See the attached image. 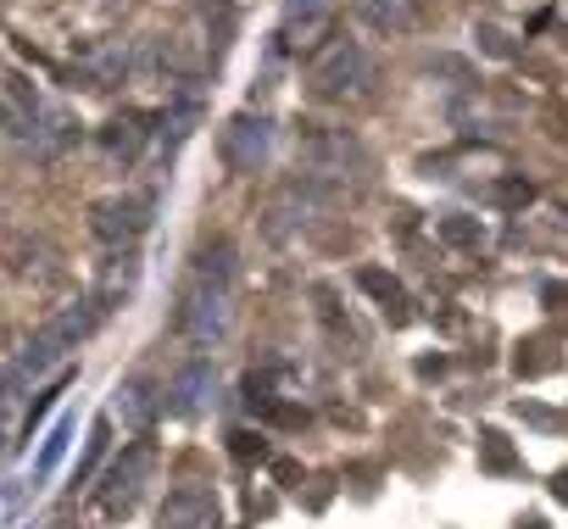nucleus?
<instances>
[{
    "label": "nucleus",
    "mask_w": 568,
    "mask_h": 529,
    "mask_svg": "<svg viewBox=\"0 0 568 529\" xmlns=\"http://www.w3.org/2000/svg\"><path fill=\"white\" fill-rule=\"evenodd\" d=\"M145 228H151V201L134 195V190L101 195V201L90 206V234L106 240V245H134Z\"/></svg>",
    "instance_id": "nucleus-5"
},
{
    "label": "nucleus",
    "mask_w": 568,
    "mask_h": 529,
    "mask_svg": "<svg viewBox=\"0 0 568 529\" xmlns=\"http://www.w3.org/2000/svg\"><path fill=\"white\" fill-rule=\"evenodd\" d=\"M212 390H217V368H212L206 357H190V363L173 374V385H168L162 407H168L173 418H195V413L212 401Z\"/></svg>",
    "instance_id": "nucleus-10"
},
{
    "label": "nucleus",
    "mask_w": 568,
    "mask_h": 529,
    "mask_svg": "<svg viewBox=\"0 0 568 529\" xmlns=\"http://www.w3.org/2000/svg\"><path fill=\"white\" fill-rule=\"evenodd\" d=\"M101 313H106L101 302H73V307H62L57 318H45L40 335H34L18 357L0 363V413L18 407L23 396H34V385H40L51 368H62L68 352H79V340L101 324Z\"/></svg>",
    "instance_id": "nucleus-2"
},
{
    "label": "nucleus",
    "mask_w": 568,
    "mask_h": 529,
    "mask_svg": "<svg viewBox=\"0 0 568 529\" xmlns=\"http://www.w3.org/2000/svg\"><path fill=\"white\" fill-rule=\"evenodd\" d=\"M352 12H357L374 34H413L424 0H352Z\"/></svg>",
    "instance_id": "nucleus-12"
},
{
    "label": "nucleus",
    "mask_w": 568,
    "mask_h": 529,
    "mask_svg": "<svg viewBox=\"0 0 568 529\" xmlns=\"http://www.w3.org/2000/svg\"><path fill=\"white\" fill-rule=\"evenodd\" d=\"M435 234H440L446 245L468 251V245H479V240H485V223H479V217H463V212H452V217H440V223H435Z\"/></svg>",
    "instance_id": "nucleus-17"
},
{
    "label": "nucleus",
    "mask_w": 568,
    "mask_h": 529,
    "mask_svg": "<svg viewBox=\"0 0 568 529\" xmlns=\"http://www.w3.org/2000/svg\"><path fill=\"white\" fill-rule=\"evenodd\" d=\"M68 440H73V418H62V424H57V429L45 435V451L34 457V474H29L34 485H40V479H45V474H51V468L62 462V451H68Z\"/></svg>",
    "instance_id": "nucleus-18"
},
{
    "label": "nucleus",
    "mask_w": 568,
    "mask_h": 529,
    "mask_svg": "<svg viewBox=\"0 0 568 529\" xmlns=\"http://www.w3.org/2000/svg\"><path fill=\"white\" fill-rule=\"evenodd\" d=\"M551 496H557V501H568V468H562V474L551 479Z\"/></svg>",
    "instance_id": "nucleus-25"
},
{
    "label": "nucleus",
    "mask_w": 568,
    "mask_h": 529,
    "mask_svg": "<svg viewBox=\"0 0 568 529\" xmlns=\"http://www.w3.org/2000/svg\"><path fill=\"white\" fill-rule=\"evenodd\" d=\"M156 529H223L217 490H206V485H179V490H168V501H162V512H156Z\"/></svg>",
    "instance_id": "nucleus-7"
},
{
    "label": "nucleus",
    "mask_w": 568,
    "mask_h": 529,
    "mask_svg": "<svg viewBox=\"0 0 568 529\" xmlns=\"http://www.w3.org/2000/svg\"><path fill=\"white\" fill-rule=\"evenodd\" d=\"M112 413H118V418H129L134 429H145V424H151V413H156V401H151V385H145V379H129V385H118V396H112Z\"/></svg>",
    "instance_id": "nucleus-15"
},
{
    "label": "nucleus",
    "mask_w": 568,
    "mask_h": 529,
    "mask_svg": "<svg viewBox=\"0 0 568 529\" xmlns=\"http://www.w3.org/2000/svg\"><path fill=\"white\" fill-rule=\"evenodd\" d=\"M267 151H273V129H267V118L240 112V118H229L223 134H217V156H223L229 173H256V167L267 162Z\"/></svg>",
    "instance_id": "nucleus-6"
},
{
    "label": "nucleus",
    "mask_w": 568,
    "mask_h": 529,
    "mask_svg": "<svg viewBox=\"0 0 568 529\" xmlns=\"http://www.w3.org/2000/svg\"><path fill=\"white\" fill-rule=\"evenodd\" d=\"M234 451H240V457H267V446L251 440V435H234Z\"/></svg>",
    "instance_id": "nucleus-24"
},
{
    "label": "nucleus",
    "mask_w": 568,
    "mask_h": 529,
    "mask_svg": "<svg viewBox=\"0 0 568 529\" xmlns=\"http://www.w3.org/2000/svg\"><path fill=\"white\" fill-rule=\"evenodd\" d=\"M284 12H291V23H313L329 12V0H284Z\"/></svg>",
    "instance_id": "nucleus-22"
},
{
    "label": "nucleus",
    "mask_w": 568,
    "mask_h": 529,
    "mask_svg": "<svg viewBox=\"0 0 568 529\" xmlns=\"http://www.w3.org/2000/svg\"><path fill=\"white\" fill-rule=\"evenodd\" d=\"M357 291L396 324V329H407L413 324V296L402 291V279L396 274H385V268H357Z\"/></svg>",
    "instance_id": "nucleus-11"
},
{
    "label": "nucleus",
    "mask_w": 568,
    "mask_h": 529,
    "mask_svg": "<svg viewBox=\"0 0 568 529\" xmlns=\"http://www.w3.org/2000/svg\"><path fill=\"white\" fill-rule=\"evenodd\" d=\"M45 529H68V523H45Z\"/></svg>",
    "instance_id": "nucleus-26"
},
{
    "label": "nucleus",
    "mask_w": 568,
    "mask_h": 529,
    "mask_svg": "<svg viewBox=\"0 0 568 529\" xmlns=\"http://www.w3.org/2000/svg\"><path fill=\"white\" fill-rule=\"evenodd\" d=\"M101 451H106V418H95V429H90V446H84V462H79L73 485H79V479H84V474L95 468V457H101Z\"/></svg>",
    "instance_id": "nucleus-21"
},
{
    "label": "nucleus",
    "mask_w": 568,
    "mask_h": 529,
    "mask_svg": "<svg viewBox=\"0 0 568 529\" xmlns=\"http://www.w3.org/2000/svg\"><path fill=\"white\" fill-rule=\"evenodd\" d=\"M474 34H479V45H485V51H490V57H513V40H507V34H501V29H490V23H479V29H474Z\"/></svg>",
    "instance_id": "nucleus-23"
},
{
    "label": "nucleus",
    "mask_w": 568,
    "mask_h": 529,
    "mask_svg": "<svg viewBox=\"0 0 568 529\" xmlns=\"http://www.w3.org/2000/svg\"><path fill=\"white\" fill-rule=\"evenodd\" d=\"M151 118L145 112H123V118H112L106 129H101V151H106V162H134L140 151H145V140H151V129H145Z\"/></svg>",
    "instance_id": "nucleus-13"
},
{
    "label": "nucleus",
    "mask_w": 568,
    "mask_h": 529,
    "mask_svg": "<svg viewBox=\"0 0 568 529\" xmlns=\"http://www.w3.org/2000/svg\"><path fill=\"white\" fill-rule=\"evenodd\" d=\"M234 285H240V251L234 240H206L190 268L179 279V302H173V329L195 346L223 340L229 318H234Z\"/></svg>",
    "instance_id": "nucleus-1"
},
{
    "label": "nucleus",
    "mask_w": 568,
    "mask_h": 529,
    "mask_svg": "<svg viewBox=\"0 0 568 529\" xmlns=\"http://www.w3.org/2000/svg\"><path fill=\"white\" fill-rule=\"evenodd\" d=\"M529 195H535V190H529V179H501V184L490 190V201H496V206H507V212H513V206H529Z\"/></svg>",
    "instance_id": "nucleus-19"
},
{
    "label": "nucleus",
    "mask_w": 568,
    "mask_h": 529,
    "mask_svg": "<svg viewBox=\"0 0 568 529\" xmlns=\"http://www.w3.org/2000/svg\"><path fill=\"white\" fill-rule=\"evenodd\" d=\"M151 479H156V446H151V440H129V446L112 457V468L101 474V490H95L101 518H112V523L129 518V512L145 501Z\"/></svg>",
    "instance_id": "nucleus-4"
},
{
    "label": "nucleus",
    "mask_w": 568,
    "mask_h": 529,
    "mask_svg": "<svg viewBox=\"0 0 568 529\" xmlns=\"http://www.w3.org/2000/svg\"><path fill=\"white\" fill-rule=\"evenodd\" d=\"M307 90H313L318 101H329V106L368 101V95H374V57H368L357 40L335 34L329 45L313 51V62H307Z\"/></svg>",
    "instance_id": "nucleus-3"
},
{
    "label": "nucleus",
    "mask_w": 568,
    "mask_h": 529,
    "mask_svg": "<svg viewBox=\"0 0 568 529\" xmlns=\"http://www.w3.org/2000/svg\"><path fill=\"white\" fill-rule=\"evenodd\" d=\"M62 385H68V379H57L51 390H34V407H29V424H23V435H29V440H34V429H40V418L51 413V401L62 396Z\"/></svg>",
    "instance_id": "nucleus-20"
},
{
    "label": "nucleus",
    "mask_w": 568,
    "mask_h": 529,
    "mask_svg": "<svg viewBox=\"0 0 568 529\" xmlns=\"http://www.w3.org/2000/svg\"><path fill=\"white\" fill-rule=\"evenodd\" d=\"M318 212H324V190H318L313 179H291V184H284V190L267 201V234L284 240V234L307 228Z\"/></svg>",
    "instance_id": "nucleus-8"
},
{
    "label": "nucleus",
    "mask_w": 568,
    "mask_h": 529,
    "mask_svg": "<svg viewBox=\"0 0 568 529\" xmlns=\"http://www.w3.org/2000/svg\"><path fill=\"white\" fill-rule=\"evenodd\" d=\"M302 162H307L313 173L341 179L346 167H363L368 156H363V145H357L346 129H313V123H307V134H302Z\"/></svg>",
    "instance_id": "nucleus-9"
},
{
    "label": "nucleus",
    "mask_w": 568,
    "mask_h": 529,
    "mask_svg": "<svg viewBox=\"0 0 568 529\" xmlns=\"http://www.w3.org/2000/svg\"><path fill=\"white\" fill-rule=\"evenodd\" d=\"M529 529H546V523H529Z\"/></svg>",
    "instance_id": "nucleus-27"
},
{
    "label": "nucleus",
    "mask_w": 568,
    "mask_h": 529,
    "mask_svg": "<svg viewBox=\"0 0 568 529\" xmlns=\"http://www.w3.org/2000/svg\"><path fill=\"white\" fill-rule=\"evenodd\" d=\"M479 468L485 474H524V457L513 451V440L501 429H485L479 435Z\"/></svg>",
    "instance_id": "nucleus-16"
},
{
    "label": "nucleus",
    "mask_w": 568,
    "mask_h": 529,
    "mask_svg": "<svg viewBox=\"0 0 568 529\" xmlns=\"http://www.w3.org/2000/svg\"><path fill=\"white\" fill-rule=\"evenodd\" d=\"M513 368H518L524 379H546V374H557V368H562V357H557V346H551L546 335H535V340H524V346H518Z\"/></svg>",
    "instance_id": "nucleus-14"
}]
</instances>
